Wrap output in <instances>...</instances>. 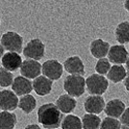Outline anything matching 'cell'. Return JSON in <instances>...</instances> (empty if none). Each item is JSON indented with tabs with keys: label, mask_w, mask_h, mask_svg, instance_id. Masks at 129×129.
I'll use <instances>...</instances> for the list:
<instances>
[{
	"label": "cell",
	"mask_w": 129,
	"mask_h": 129,
	"mask_svg": "<svg viewBox=\"0 0 129 129\" xmlns=\"http://www.w3.org/2000/svg\"><path fill=\"white\" fill-rule=\"evenodd\" d=\"M38 122L46 129L58 128L63 119V114L53 103H46L40 106L37 112Z\"/></svg>",
	"instance_id": "6da1fadb"
},
{
	"label": "cell",
	"mask_w": 129,
	"mask_h": 129,
	"mask_svg": "<svg viewBox=\"0 0 129 129\" xmlns=\"http://www.w3.org/2000/svg\"><path fill=\"white\" fill-rule=\"evenodd\" d=\"M63 88L70 96L81 97L85 91V80L80 75H69L63 82Z\"/></svg>",
	"instance_id": "7a4b0ae2"
},
{
	"label": "cell",
	"mask_w": 129,
	"mask_h": 129,
	"mask_svg": "<svg viewBox=\"0 0 129 129\" xmlns=\"http://www.w3.org/2000/svg\"><path fill=\"white\" fill-rule=\"evenodd\" d=\"M109 87V82L102 75L92 74L85 80V88L90 95H102Z\"/></svg>",
	"instance_id": "3957f363"
},
{
	"label": "cell",
	"mask_w": 129,
	"mask_h": 129,
	"mask_svg": "<svg viewBox=\"0 0 129 129\" xmlns=\"http://www.w3.org/2000/svg\"><path fill=\"white\" fill-rule=\"evenodd\" d=\"M1 45L3 46L4 50L11 52H22V45H23V38L19 33L14 31H8L1 36Z\"/></svg>",
	"instance_id": "277c9868"
},
{
	"label": "cell",
	"mask_w": 129,
	"mask_h": 129,
	"mask_svg": "<svg viewBox=\"0 0 129 129\" xmlns=\"http://www.w3.org/2000/svg\"><path fill=\"white\" fill-rule=\"evenodd\" d=\"M45 52V45L39 38L32 39L31 41H29L22 50L23 55L26 57V59H32L36 61L44 57Z\"/></svg>",
	"instance_id": "5b68a950"
},
{
	"label": "cell",
	"mask_w": 129,
	"mask_h": 129,
	"mask_svg": "<svg viewBox=\"0 0 129 129\" xmlns=\"http://www.w3.org/2000/svg\"><path fill=\"white\" fill-rule=\"evenodd\" d=\"M63 65L55 59H50L45 61L42 65L43 76L52 81H57L63 74Z\"/></svg>",
	"instance_id": "8992f818"
},
{
	"label": "cell",
	"mask_w": 129,
	"mask_h": 129,
	"mask_svg": "<svg viewBox=\"0 0 129 129\" xmlns=\"http://www.w3.org/2000/svg\"><path fill=\"white\" fill-rule=\"evenodd\" d=\"M105 101L101 95H89L84 104V110L87 114L99 115L105 109Z\"/></svg>",
	"instance_id": "52a82bcc"
},
{
	"label": "cell",
	"mask_w": 129,
	"mask_h": 129,
	"mask_svg": "<svg viewBox=\"0 0 129 129\" xmlns=\"http://www.w3.org/2000/svg\"><path fill=\"white\" fill-rule=\"evenodd\" d=\"M19 69L22 77H25L30 80L40 76L42 72V65L36 60L26 59L24 61H22Z\"/></svg>",
	"instance_id": "ba28073f"
},
{
	"label": "cell",
	"mask_w": 129,
	"mask_h": 129,
	"mask_svg": "<svg viewBox=\"0 0 129 129\" xmlns=\"http://www.w3.org/2000/svg\"><path fill=\"white\" fill-rule=\"evenodd\" d=\"M128 52L123 45H115L110 47L108 52L109 61L116 65H122L128 59Z\"/></svg>",
	"instance_id": "9c48e42d"
},
{
	"label": "cell",
	"mask_w": 129,
	"mask_h": 129,
	"mask_svg": "<svg viewBox=\"0 0 129 129\" xmlns=\"http://www.w3.org/2000/svg\"><path fill=\"white\" fill-rule=\"evenodd\" d=\"M19 106V98L15 94L14 91L2 90L0 91V109L2 111L16 110Z\"/></svg>",
	"instance_id": "30bf717a"
},
{
	"label": "cell",
	"mask_w": 129,
	"mask_h": 129,
	"mask_svg": "<svg viewBox=\"0 0 129 129\" xmlns=\"http://www.w3.org/2000/svg\"><path fill=\"white\" fill-rule=\"evenodd\" d=\"M12 89L17 96H23L26 94H30V92L33 89V85L29 79L19 76L14 79Z\"/></svg>",
	"instance_id": "8fae6325"
},
{
	"label": "cell",
	"mask_w": 129,
	"mask_h": 129,
	"mask_svg": "<svg viewBox=\"0 0 129 129\" xmlns=\"http://www.w3.org/2000/svg\"><path fill=\"white\" fill-rule=\"evenodd\" d=\"M1 63L3 68H5L6 70L10 72H15L20 68L22 59L18 52H8L3 54V56L1 58Z\"/></svg>",
	"instance_id": "7c38bea8"
},
{
	"label": "cell",
	"mask_w": 129,
	"mask_h": 129,
	"mask_svg": "<svg viewBox=\"0 0 129 129\" xmlns=\"http://www.w3.org/2000/svg\"><path fill=\"white\" fill-rule=\"evenodd\" d=\"M63 68L67 73L70 75H80L84 76L85 70H84V64L81 58L75 55V56H70L64 61Z\"/></svg>",
	"instance_id": "4fadbf2b"
},
{
	"label": "cell",
	"mask_w": 129,
	"mask_h": 129,
	"mask_svg": "<svg viewBox=\"0 0 129 129\" xmlns=\"http://www.w3.org/2000/svg\"><path fill=\"white\" fill-rule=\"evenodd\" d=\"M33 89L39 96H46L51 93L52 88V81L45 76L35 78L32 83Z\"/></svg>",
	"instance_id": "5bb4252c"
},
{
	"label": "cell",
	"mask_w": 129,
	"mask_h": 129,
	"mask_svg": "<svg viewBox=\"0 0 129 129\" xmlns=\"http://www.w3.org/2000/svg\"><path fill=\"white\" fill-rule=\"evenodd\" d=\"M125 104L120 99H112L105 105L104 112L110 117L118 118L120 117L125 110Z\"/></svg>",
	"instance_id": "9a60e30c"
},
{
	"label": "cell",
	"mask_w": 129,
	"mask_h": 129,
	"mask_svg": "<svg viewBox=\"0 0 129 129\" xmlns=\"http://www.w3.org/2000/svg\"><path fill=\"white\" fill-rule=\"evenodd\" d=\"M109 50H110V44L108 42L104 41L103 39L98 38L91 42L90 52L92 56L97 59L105 57L108 54Z\"/></svg>",
	"instance_id": "2e32d148"
},
{
	"label": "cell",
	"mask_w": 129,
	"mask_h": 129,
	"mask_svg": "<svg viewBox=\"0 0 129 129\" xmlns=\"http://www.w3.org/2000/svg\"><path fill=\"white\" fill-rule=\"evenodd\" d=\"M55 105L62 114H70L75 110L77 101L69 94H62L57 98Z\"/></svg>",
	"instance_id": "e0dca14e"
},
{
	"label": "cell",
	"mask_w": 129,
	"mask_h": 129,
	"mask_svg": "<svg viewBox=\"0 0 129 129\" xmlns=\"http://www.w3.org/2000/svg\"><path fill=\"white\" fill-rule=\"evenodd\" d=\"M127 76V71L126 69L123 67L122 65H114L111 67V69L109 70L107 77L110 80L111 82L117 84L120 83L121 81H123Z\"/></svg>",
	"instance_id": "ac0fdd59"
},
{
	"label": "cell",
	"mask_w": 129,
	"mask_h": 129,
	"mask_svg": "<svg viewBox=\"0 0 129 129\" xmlns=\"http://www.w3.org/2000/svg\"><path fill=\"white\" fill-rule=\"evenodd\" d=\"M17 121L18 119L16 114L8 111L0 113V129H14Z\"/></svg>",
	"instance_id": "d6986e66"
},
{
	"label": "cell",
	"mask_w": 129,
	"mask_h": 129,
	"mask_svg": "<svg viewBox=\"0 0 129 129\" xmlns=\"http://www.w3.org/2000/svg\"><path fill=\"white\" fill-rule=\"evenodd\" d=\"M36 105H37V102H36V99L34 98V96L31 94H26V95L20 97V99H19L18 107L24 114H30L35 110Z\"/></svg>",
	"instance_id": "ffe728a7"
},
{
	"label": "cell",
	"mask_w": 129,
	"mask_h": 129,
	"mask_svg": "<svg viewBox=\"0 0 129 129\" xmlns=\"http://www.w3.org/2000/svg\"><path fill=\"white\" fill-rule=\"evenodd\" d=\"M116 41L120 44H126L129 43V22L128 21H122L120 22L116 28Z\"/></svg>",
	"instance_id": "44dd1931"
},
{
	"label": "cell",
	"mask_w": 129,
	"mask_h": 129,
	"mask_svg": "<svg viewBox=\"0 0 129 129\" xmlns=\"http://www.w3.org/2000/svg\"><path fill=\"white\" fill-rule=\"evenodd\" d=\"M83 129H100L101 118L97 115L85 114L82 118Z\"/></svg>",
	"instance_id": "7402d4cb"
},
{
	"label": "cell",
	"mask_w": 129,
	"mask_h": 129,
	"mask_svg": "<svg viewBox=\"0 0 129 129\" xmlns=\"http://www.w3.org/2000/svg\"><path fill=\"white\" fill-rule=\"evenodd\" d=\"M60 126L62 129H83L82 119L75 115H68L64 116Z\"/></svg>",
	"instance_id": "603a6c76"
},
{
	"label": "cell",
	"mask_w": 129,
	"mask_h": 129,
	"mask_svg": "<svg viewBox=\"0 0 129 129\" xmlns=\"http://www.w3.org/2000/svg\"><path fill=\"white\" fill-rule=\"evenodd\" d=\"M14 81L12 72L8 71L5 68H0V86L2 87H8L12 85Z\"/></svg>",
	"instance_id": "cb8c5ba5"
},
{
	"label": "cell",
	"mask_w": 129,
	"mask_h": 129,
	"mask_svg": "<svg viewBox=\"0 0 129 129\" xmlns=\"http://www.w3.org/2000/svg\"><path fill=\"white\" fill-rule=\"evenodd\" d=\"M100 129H121V123L117 118L107 116L101 120Z\"/></svg>",
	"instance_id": "d4e9b609"
},
{
	"label": "cell",
	"mask_w": 129,
	"mask_h": 129,
	"mask_svg": "<svg viewBox=\"0 0 129 129\" xmlns=\"http://www.w3.org/2000/svg\"><path fill=\"white\" fill-rule=\"evenodd\" d=\"M110 69L111 64L109 59H106L105 57L98 59V61L96 62V65H95V70H96L97 74L104 76V75L108 74Z\"/></svg>",
	"instance_id": "484cf974"
},
{
	"label": "cell",
	"mask_w": 129,
	"mask_h": 129,
	"mask_svg": "<svg viewBox=\"0 0 129 129\" xmlns=\"http://www.w3.org/2000/svg\"><path fill=\"white\" fill-rule=\"evenodd\" d=\"M120 123H121L122 126L129 127V107L125 108L123 114L120 116Z\"/></svg>",
	"instance_id": "4316f807"
},
{
	"label": "cell",
	"mask_w": 129,
	"mask_h": 129,
	"mask_svg": "<svg viewBox=\"0 0 129 129\" xmlns=\"http://www.w3.org/2000/svg\"><path fill=\"white\" fill-rule=\"evenodd\" d=\"M24 129H42L40 126H39L38 124H35V123H33V124H28L27 126H26Z\"/></svg>",
	"instance_id": "83f0119b"
},
{
	"label": "cell",
	"mask_w": 129,
	"mask_h": 129,
	"mask_svg": "<svg viewBox=\"0 0 129 129\" xmlns=\"http://www.w3.org/2000/svg\"><path fill=\"white\" fill-rule=\"evenodd\" d=\"M124 86H125V89L129 91V75L124 79Z\"/></svg>",
	"instance_id": "f1b7e54d"
},
{
	"label": "cell",
	"mask_w": 129,
	"mask_h": 129,
	"mask_svg": "<svg viewBox=\"0 0 129 129\" xmlns=\"http://www.w3.org/2000/svg\"><path fill=\"white\" fill-rule=\"evenodd\" d=\"M124 8H125V10L129 13V0H125V2H124Z\"/></svg>",
	"instance_id": "f546056e"
},
{
	"label": "cell",
	"mask_w": 129,
	"mask_h": 129,
	"mask_svg": "<svg viewBox=\"0 0 129 129\" xmlns=\"http://www.w3.org/2000/svg\"><path fill=\"white\" fill-rule=\"evenodd\" d=\"M3 54H4V48H3V46L1 45V43H0V58H2Z\"/></svg>",
	"instance_id": "4dcf8cb0"
},
{
	"label": "cell",
	"mask_w": 129,
	"mask_h": 129,
	"mask_svg": "<svg viewBox=\"0 0 129 129\" xmlns=\"http://www.w3.org/2000/svg\"><path fill=\"white\" fill-rule=\"evenodd\" d=\"M125 64H126V71H127V73H129V57H128V59L126 60V62H125Z\"/></svg>",
	"instance_id": "1f68e13d"
},
{
	"label": "cell",
	"mask_w": 129,
	"mask_h": 129,
	"mask_svg": "<svg viewBox=\"0 0 129 129\" xmlns=\"http://www.w3.org/2000/svg\"><path fill=\"white\" fill-rule=\"evenodd\" d=\"M121 129H129V127H125V126H121Z\"/></svg>",
	"instance_id": "d6a6232c"
}]
</instances>
